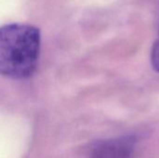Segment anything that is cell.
<instances>
[{
	"label": "cell",
	"instance_id": "6da1fadb",
	"mask_svg": "<svg viewBox=\"0 0 159 158\" xmlns=\"http://www.w3.org/2000/svg\"><path fill=\"white\" fill-rule=\"evenodd\" d=\"M41 46L40 30L31 24L13 22L0 29V74L25 79L36 70Z\"/></svg>",
	"mask_w": 159,
	"mask_h": 158
},
{
	"label": "cell",
	"instance_id": "7a4b0ae2",
	"mask_svg": "<svg viewBox=\"0 0 159 158\" xmlns=\"http://www.w3.org/2000/svg\"><path fill=\"white\" fill-rule=\"evenodd\" d=\"M135 140L131 137L112 139L98 144L89 158H131Z\"/></svg>",
	"mask_w": 159,
	"mask_h": 158
},
{
	"label": "cell",
	"instance_id": "3957f363",
	"mask_svg": "<svg viewBox=\"0 0 159 158\" xmlns=\"http://www.w3.org/2000/svg\"><path fill=\"white\" fill-rule=\"evenodd\" d=\"M151 63L156 72L159 73V40H157L151 51Z\"/></svg>",
	"mask_w": 159,
	"mask_h": 158
}]
</instances>
